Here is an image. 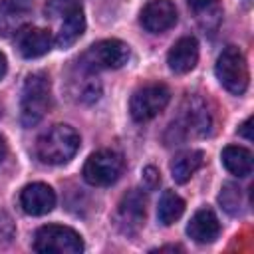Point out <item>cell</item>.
<instances>
[{"label": "cell", "mask_w": 254, "mask_h": 254, "mask_svg": "<svg viewBox=\"0 0 254 254\" xmlns=\"http://www.w3.org/2000/svg\"><path fill=\"white\" fill-rule=\"evenodd\" d=\"M6 153H8V149H6V141L0 137V163L6 159Z\"/></svg>", "instance_id": "cell-27"}, {"label": "cell", "mask_w": 254, "mask_h": 254, "mask_svg": "<svg viewBox=\"0 0 254 254\" xmlns=\"http://www.w3.org/2000/svg\"><path fill=\"white\" fill-rule=\"evenodd\" d=\"M171 101V89L165 83H147L139 87L129 99V113L135 121L143 123L157 117Z\"/></svg>", "instance_id": "cell-8"}, {"label": "cell", "mask_w": 254, "mask_h": 254, "mask_svg": "<svg viewBox=\"0 0 254 254\" xmlns=\"http://www.w3.org/2000/svg\"><path fill=\"white\" fill-rule=\"evenodd\" d=\"M250 127H252V117H248L242 125H240V129H238V133L242 135V137H246L248 141H252V133H250Z\"/></svg>", "instance_id": "cell-25"}, {"label": "cell", "mask_w": 254, "mask_h": 254, "mask_svg": "<svg viewBox=\"0 0 254 254\" xmlns=\"http://www.w3.org/2000/svg\"><path fill=\"white\" fill-rule=\"evenodd\" d=\"M67 91L69 97L75 99L77 103H93L101 95V83L95 75V71L85 69L83 65H75V69L67 77Z\"/></svg>", "instance_id": "cell-14"}, {"label": "cell", "mask_w": 254, "mask_h": 254, "mask_svg": "<svg viewBox=\"0 0 254 254\" xmlns=\"http://www.w3.org/2000/svg\"><path fill=\"white\" fill-rule=\"evenodd\" d=\"M210 127H212V117H210V111L206 109L204 101H200L198 97H190L183 105L181 119L173 121L169 131H175L173 141L181 143L189 135H198V137L208 135Z\"/></svg>", "instance_id": "cell-9"}, {"label": "cell", "mask_w": 254, "mask_h": 254, "mask_svg": "<svg viewBox=\"0 0 254 254\" xmlns=\"http://www.w3.org/2000/svg\"><path fill=\"white\" fill-rule=\"evenodd\" d=\"M198 62V42L192 36L179 38L167 54V64L175 73H189Z\"/></svg>", "instance_id": "cell-16"}, {"label": "cell", "mask_w": 254, "mask_h": 254, "mask_svg": "<svg viewBox=\"0 0 254 254\" xmlns=\"http://www.w3.org/2000/svg\"><path fill=\"white\" fill-rule=\"evenodd\" d=\"M185 212V200L175 190H163L157 206V218L163 226H171Z\"/></svg>", "instance_id": "cell-20"}, {"label": "cell", "mask_w": 254, "mask_h": 254, "mask_svg": "<svg viewBox=\"0 0 254 254\" xmlns=\"http://www.w3.org/2000/svg\"><path fill=\"white\" fill-rule=\"evenodd\" d=\"M218 202L228 214L238 216L240 214V206H242V190H240V187L236 183H224L222 189H220V194H218Z\"/></svg>", "instance_id": "cell-22"}, {"label": "cell", "mask_w": 254, "mask_h": 254, "mask_svg": "<svg viewBox=\"0 0 254 254\" xmlns=\"http://www.w3.org/2000/svg\"><path fill=\"white\" fill-rule=\"evenodd\" d=\"M50 109V77L44 71H34L24 79L20 95V121L24 127H34Z\"/></svg>", "instance_id": "cell-3"}, {"label": "cell", "mask_w": 254, "mask_h": 254, "mask_svg": "<svg viewBox=\"0 0 254 254\" xmlns=\"http://www.w3.org/2000/svg\"><path fill=\"white\" fill-rule=\"evenodd\" d=\"M6 71H8V62H6V56L0 52V79L6 75Z\"/></svg>", "instance_id": "cell-26"}, {"label": "cell", "mask_w": 254, "mask_h": 254, "mask_svg": "<svg viewBox=\"0 0 254 254\" xmlns=\"http://www.w3.org/2000/svg\"><path fill=\"white\" fill-rule=\"evenodd\" d=\"M147 214V198L139 189H131L123 198L119 200L117 206V224L121 232L125 234H137L139 228L145 222Z\"/></svg>", "instance_id": "cell-10"}, {"label": "cell", "mask_w": 254, "mask_h": 254, "mask_svg": "<svg viewBox=\"0 0 254 254\" xmlns=\"http://www.w3.org/2000/svg\"><path fill=\"white\" fill-rule=\"evenodd\" d=\"M159 183H161V173L155 167H151V165L145 167L143 169V187L147 190H155L159 187Z\"/></svg>", "instance_id": "cell-24"}, {"label": "cell", "mask_w": 254, "mask_h": 254, "mask_svg": "<svg viewBox=\"0 0 254 254\" xmlns=\"http://www.w3.org/2000/svg\"><path fill=\"white\" fill-rule=\"evenodd\" d=\"M34 250L42 254H79L83 252V240L69 226L46 224L34 234Z\"/></svg>", "instance_id": "cell-6"}, {"label": "cell", "mask_w": 254, "mask_h": 254, "mask_svg": "<svg viewBox=\"0 0 254 254\" xmlns=\"http://www.w3.org/2000/svg\"><path fill=\"white\" fill-rule=\"evenodd\" d=\"M14 234H16V226H14L12 216L8 212L0 210V248L8 246L14 240Z\"/></svg>", "instance_id": "cell-23"}, {"label": "cell", "mask_w": 254, "mask_h": 254, "mask_svg": "<svg viewBox=\"0 0 254 254\" xmlns=\"http://www.w3.org/2000/svg\"><path fill=\"white\" fill-rule=\"evenodd\" d=\"M79 149V135L69 125H54L36 143V155L46 165H64Z\"/></svg>", "instance_id": "cell-2"}, {"label": "cell", "mask_w": 254, "mask_h": 254, "mask_svg": "<svg viewBox=\"0 0 254 254\" xmlns=\"http://www.w3.org/2000/svg\"><path fill=\"white\" fill-rule=\"evenodd\" d=\"M129 60V46L121 40H101L91 44L77 60L79 65H83L89 71H101V69H119Z\"/></svg>", "instance_id": "cell-5"}, {"label": "cell", "mask_w": 254, "mask_h": 254, "mask_svg": "<svg viewBox=\"0 0 254 254\" xmlns=\"http://www.w3.org/2000/svg\"><path fill=\"white\" fill-rule=\"evenodd\" d=\"M187 234L198 244H210L220 234V222L210 208H200L192 214L190 222L187 224Z\"/></svg>", "instance_id": "cell-17"}, {"label": "cell", "mask_w": 254, "mask_h": 254, "mask_svg": "<svg viewBox=\"0 0 254 254\" xmlns=\"http://www.w3.org/2000/svg\"><path fill=\"white\" fill-rule=\"evenodd\" d=\"M123 157L111 149H99L91 153L83 165V179L91 187H109L123 173Z\"/></svg>", "instance_id": "cell-7"}, {"label": "cell", "mask_w": 254, "mask_h": 254, "mask_svg": "<svg viewBox=\"0 0 254 254\" xmlns=\"http://www.w3.org/2000/svg\"><path fill=\"white\" fill-rule=\"evenodd\" d=\"M16 46L22 58L34 60L44 54H48L54 46V34L48 28H38V26H24L16 34Z\"/></svg>", "instance_id": "cell-12"}, {"label": "cell", "mask_w": 254, "mask_h": 254, "mask_svg": "<svg viewBox=\"0 0 254 254\" xmlns=\"http://www.w3.org/2000/svg\"><path fill=\"white\" fill-rule=\"evenodd\" d=\"M220 161L224 165V169L238 177V179H246L250 173H252V153L250 149L246 147H240V145H228L222 149L220 153Z\"/></svg>", "instance_id": "cell-18"}, {"label": "cell", "mask_w": 254, "mask_h": 254, "mask_svg": "<svg viewBox=\"0 0 254 254\" xmlns=\"http://www.w3.org/2000/svg\"><path fill=\"white\" fill-rule=\"evenodd\" d=\"M32 0H0V36H14L28 26Z\"/></svg>", "instance_id": "cell-15"}, {"label": "cell", "mask_w": 254, "mask_h": 254, "mask_svg": "<svg viewBox=\"0 0 254 254\" xmlns=\"http://www.w3.org/2000/svg\"><path fill=\"white\" fill-rule=\"evenodd\" d=\"M214 73L220 85L232 95H242L248 89V81H250L248 64L244 54L236 46H228L222 50V54L214 64Z\"/></svg>", "instance_id": "cell-4"}, {"label": "cell", "mask_w": 254, "mask_h": 254, "mask_svg": "<svg viewBox=\"0 0 254 254\" xmlns=\"http://www.w3.org/2000/svg\"><path fill=\"white\" fill-rule=\"evenodd\" d=\"M187 2L204 28H216L218 26L220 14H222L218 0H187Z\"/></svg>", "instance_id": "cell-21"}, {"label": "cell", "mask_w": 254, "mask_h": 254, "mask_svg": "<svg viewBox=\"0 0 254 254\" xmlns=\"http://www.w3.org/2000/svg\"><path fill=\"white\" fill-rule=\"evenodd\" d=\"M141 26L151 34H161L177 24V8L171 0H149L141 14Z\"/></svg>", "instance_id": "cell-11"}, {"label": "cell", "mask_w": 254, "mask_h": 254, "mask_svg": "<svg viewBox=\"0 0 254 254\" xmlns=\"http://www.w3.org/2000/svg\"><path fill=\"white\" fill-rule=\"evenodd\" d=\"M202 163H204V153L198 149H189V151L175 155V159L171 161V175L175 183L179 185L187 183L202 167Z\"/></svg>", "instance_id": "cell-19"}, {"label": "cell", "mask_w": 254, "mask_h": 254, "mask_svg": "<svg viewBox=\"0 0 254 254\" xmlns=\"http://www.w3.org/2000/svg\"><path fill=\"white\" fill-rule=\"evenodd\" d=\"M46 18L58 22L54 44L62 50L73 46L85 32V16L81 0H48Z\"/></svg>", "instance_id": "cell-1"}, {"label": "cell", "mask_w": 254, "mask_h": 254, "mask_svg": "<svg viewBox=\"0 0 254 254\" xmlns=\"http://www.w3.org/2000/svg\"><path fill=\"white\" fill-rule=\"evenodd\" d=\"M20 206L26 214L32 216L48 214L56 206V192L46 183H30L20 192Z\"/></svg>", "instance_id": "cell-13"}]
</instances>
